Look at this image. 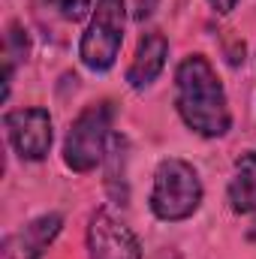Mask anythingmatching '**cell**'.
<instances>
[{"label":"cell","mask_w":256,"mask_h":259,"mask_svg":"<svg viewBox=\"0 0 256 259\" xmlns=\"http://www.w3.org/2000/svg\"><path fill=\"white\" fill-rule=\"evenodd\" d=\"M175 109L181 121L205 139H220L229 133V100L217 69L205 55H187L175 66Z\"/></svg>","instance_id":"1"},{"label":"cell","mask_w":256,"mask_h":259,"mask_svg":"<svg viewBox=\"0 0 256 259\" xmlns=\"http://www.w3.org/2000/svg\"><path fill=\"white\" fill-rule=\"evenodd\" d=\"M202 178L193 169V163L181 157H169L157 166L154 172V187H151V214L163 223H181L190 220L202 205Z\"/></svg>","instance_id":"2"},{"label":"cell","mask_w":256,"mask_h":259,"mask_svg":"<svg viewBox=\"0 0 256 259\" xmlns=\"http://www.w3.org/2000/svg\"><path fill=\"white\" fill-rule=\"evenodd\" d=\"M112 121H115V106L109 100L91 103L75 115L64 142V163L72 172L78 175L94 172L106 160L112 142Z\"/></svg>","instance_id":"3"},{"label":"cell","mask_w":256,"mask_h":259,"mask_svg":"<svg viewBox=\"0 0 256 259\" xmlns=\"http://www.w3.org/2000/svg\"><path fill=\"white\" fill-rule=\"evenodd\" d=\"M127 27V3L124 0H97L91 12V24L81 33L78 58L91 72H109L124 46Z\"/></svg>","instance_id":"4"},{"label":"cell","mask_w":256,"mask_h":259,"mask_svg":"<svg viewBox=\"0 0 256 259\" xmlns=\"http://www.w3.org/2000/svg\"><path fill=\"white\" fill-rule=\"evenodd\" d=\"M6 139L12 145V151L27 160V163H39L49 157L52 142H55V130H52V115L42 106H30V109H15L6 112L3 118Z\"/></svg>","instance_id":"5"},{"label":"cell","mask_w":256,"mask_h":259,"mask_svg":"<svg viewBox=\"0 0 256 259\" xmlns=\"http://www.w3.org/2000/svg\"><path fill=\"white\" fill-rule=\"evenodd\" d=\"M88 256L91 259H142L136 232L112 211L100 208L88 220Z\"/></svg>","instance_id":"6"},{"label":"cell","mask_w":256,"mask_h":259,"mask_svg":"<svg viewBox=\"0 0 256 259\" xmlns=\"http://www.w3.org/2000/svg\"><path fill=\"white\" fill-rule=\"evenodd\" d=\"M64 226V217L58 211L52 214H39L36 220H30L15 238H6L3 244V256H15V259H42V253L49 250V244L58 238Z\"/></svg>","instance_id":"7"},{"label":"cell","mask_w":256,"mask_h":259,"mask_svg":"<svg viewBox=\"0 0 256 259\" xmlns=\"http://www.w3.org/2000/svg\"><path fill=\"white\" fill-rule=\"evenodd\" d=\"M166 58H169V39L160 33V30H148L139 46H136V55H133V64L127 69V81L133 91H145L151 88L163 66H166Z\"/></svg>","instance_id":"8"},{"label":"cell","mask_w":256,"mask_h":259,"mask_svg":"<svg viewBox=\"0 0 256 259\" xmlns=\"http://www.w3.org/2000/svg\"><path fill=\"white\" fill-rule=\"evenodd\" d=\"M226 199L235 214H253L256 211V151H244L229 175Z\"/></svg>","instance_id":"9"},{"label":"cell","mask_w":256,"mask_h":259,"mask_svg":"<svg viewBox=\"0 0 256 259\" xmlns=\"http://www.w3.org/2000/svg\"><path fill=\"white\" fill-rule=\"evenodd\" d=\"M27 52H30L27 30L21 24H9V33H6V61L3 64L15 66L18 61H27Z\"/></svg>","instance_id":"10"},{"label":"cell","mask_w":256,"mask_h":259,"mask_svg":"<svg viewBox=\"0 0 256 259\" xmlns=\"http://www.w3.org/2000/svg\"><path fill=\"white\" fill-rule=\"evenodd\" d=\"M64 21H81V18H88L91 12H94V0H46Z\"/></svg>","instance_id":"11"},{"label":"cell","mask_w":256,"mask_h":259,"mask_svg":"<svg viewBox=\"0 0 256 259\" xmlns=\"http://www.w3.org/2000/svg\"><path fill=\"white\" fill-rule=\"evenodd\" d=\"M157 3L160 0H136V21H145V18H151L154 15V9H157Z\"/></svg>","instance_id":"12"},{"label":"cell","mask_w":256,"mask_h":259,"mask_svg":"<svg viewBox=\"0 0 256 259\" xmlns=\"http://www.w3.org/2000/svg\"><path fill=\"white\" fill-rule=\"evenodd\" d=\"M208 3H211V9H214V12L226 15V12H232V9H235V3H238V0H208Z\"/></svg>","instance_id":"13"},{"label":"cell","mask_w":256,"mask_h":259,"mask_svg":"<svg viewBox=\"0 0 256 259\" xmlns=\"http://www.w3.org/2000/svg\"><path fill=\"white\" fill-rule=\"evenodd\" d=\"M172 256H175V253H163V256H160V259H172Z\"/></svg>","instance_id":"14"}]
</instances>
